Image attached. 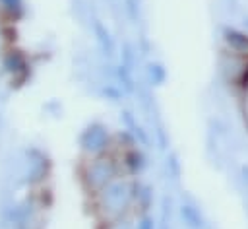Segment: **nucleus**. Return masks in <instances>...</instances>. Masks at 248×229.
Returning <instances> with one entry per match:
<instances>
[{"label": "nucleus", "mask_w": 248, "mask_h": 229, "mask_svg": "<svg viewBox=\"0 0 248 229\" xmlns=\"http://www.w3.org/2000/svg\"><path fill=\"white\" fill-rule=\"evenodd\" d=\"M93 29H95V37H97V43H99V47H101L103 54L112 56V54H114V41H112L110 31H108V29H107L99 19L95 21Z\"/></svg>", "instance_id": "nucleus-7"}, {"label": "nucleus", "mask_w": 248, "mask_h": 229, "mask_svg": "<svg viewBox=\"0 0 248 229\" xmlns=\"http://www.w3.org/2000/svg\"><path fill=\"white\" fill-rule=\"evenodd\" d=\"M149 76H151V82L153 83H161L163 78H165V70L161 64H149Z\"/></svg>", "instance_id": "nucleus-13"}, {"label": "nucleus", "mask_w": 248, "mask_h": 229, "mask_svg": "<svg viewBox=\"0 0 248 229\" xmlns=\"http://www.w3.org/2000/svg\"><path fill=\"white\" fill-rule=\"evenodd\" d=\"M2 70L12 78V80H17V82H23L29 74V64H27V58L21 50L17 49H12L8 50L4 56H2Z\"/></svg>", "instance_id": "nucleus-5"}, {"label": "nucleus", "mask_w": 248, "mask_h": 229, "mask_svg": "<svg viewBox=\"0 0 248 229\" xmlns=\"http://www.w3.org/2000/svg\"><path fill=\"white\" fill-rule=\"evenodd\" d=\"M37 221V206L33 200L25 198L12 210V229H35Z\"/></svg>", "instance_id": "nucleus-6"}, {"label": "nucleus", "mask_w": 248, "mask_h": 229, "mask_svg": "<svg viewBox=\"0 0 248 229\" xmlns=\"http://www.w3.org/2000/svg\"><path fill=\"white\" fill-rule=\"evenodd\" d=\"M108 146H110V134H108V128L103 126L101 122L89 124L79 134V147L83 149V153H87L91 157L107 153Z\"/></svg>", "instance_id": "nucleus-3"}, {"label": "nucleus", "mask_w": 248, "mask_h": 229, "mask_svg": "<svg viewBox=\"0 0 248 229\" xmlns=\"http://www.w3.org/2000/svg\"><path fill=\"white\" fill-rule=\"evenodd\" d=\"M132 204H134V182L128 179L116 177L97 192V206L108 221L126 215Z\"/></svg>", "instance_id": "nucleus-1"}, {"label": "nucleus", "mask_w": 248, "mask_h": 229, "mask_svg": "<svg viewBox=\"0 0 248 229\" xmlns=\"http://www.w3.org/2000/svg\"><path fill=\"white\" fill-rule=\"evenodd\" d=\"M50 173V161L39 147L25 149V180L29 184H41Z\"/></svg>", "instance_id": "nucleus-4"}, {"label": "nucleus", "mask_w": 248, "mask_h": 229, "mask_svg": "<svg viewBox=\"0 0 248 229\" xmlns=\"http://www.w3.org/2000/svg\"><path fill=\"white\" fill-rule=\"evenodd\" d=\"M225 41H227V45L231 47V50L248 56V37H246L244 33H238V31H234V29L225 31Z\"/></svg>", "instance_id": "nucleus-8"}, {"label": "nucleus", "mask_w": 248, "mask_h": 229, "mask_svg": "<svg viewBox=\"0 0 248 229\" xmlns=\"http://www.w3.org/2000/svg\"><path fill=\"white\" fill-rule=\"evenodd\" d=\"M116 177H118V163L114 161V157L107 153L95 155L83 169V182L95 194Z\"/></svg>", "instance_id": "nucleus-2"}, {"label": "nucleus", "mask_w": 248, "mask_h": 229, "mask_svg": "<svg viewBox=\"0 0 248 229\" xmlns=\"http://www.w3.org/2000/svg\"><path fill=\"white\" fill-rule=\"evenodd\" d=\"M0 8L8 17L19 19L25 12V2L23 0H0Z\"/></svg>", "instance_id": "nucleus-10"}, {"label": "nucleus", "mask_w": 248, "mask_h": 229, "mask_svg": "<svg viewBox=\"0 0 248 229\" xmlns=\"http://www.w3.org/2000/svg\"><path fill=\"white\" fill-rule=\"evenodd\" d=\"M180 213H182L184 221H186L192 229H200V227L203 225V219H202V215H200V212H198L196 208H192V206L184 204V206L180 208Z\"/></svg>", "instance_id": "nucleus-11"}, {"label": "nucleus", "mask_w": 248, "mask_h": 229, "mask_svg": "<svg viewBox=\"0 0 248 229\" xmlns=\"http://www.w3.org/2000/svg\"><path fill=\"white\" fill-rule=\"evenodd\" d=\"M246 23H248V19H246Z\"/></svg>", "instance_id": "nucleus-15"}, {"label": "nucleus", "mask_w": 248, "mask_h": 229, "mask_svg": "<svg viewBox=\"0 0 248 229\" xmlns=\"http://www.w3.org/2000/svg\"><path fill=\"white\" fill-rule=\"evenodd\" d=\"M136 229H155V223H153V219L149 215H141L138 219V223H136Z\"/></svg>", "instance_id": "nucleus-14"}, {"label": "nucleus", "mask_w": 248, "mask_h": 229, "mask_svg": "<svg viewBox=\"0 0 248 229\" xmlns=\"http://www.w3.org/2000/svg\"><path fill=\"white\" fill-rule=\"evenodd\" d=\"M105 229H134V227H132V221H130L126 215H122V217L110 219Z\"/></svg>", "instance_id": "nucleus-12"}, {"label": "nucleus", "mask_w": 248, "mask_h": 229, "mask_svg": "<svg viewBox=\"0 0 248 229\" xmlns=\"http://www.w3.org/2000/svg\"><path fill=\"white\" fill-rule=\"evenodd\" d=\"M124 167H126L132 175L141 173L143 167H145V157H143V153L138 151V149H128V151L124 153Z\"/></svg>", "instance_id": "nucleus-9"}]
</instances>
